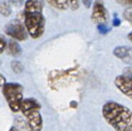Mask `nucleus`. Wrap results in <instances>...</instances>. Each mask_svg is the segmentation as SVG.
Segmentation results:
<instances>
[{"mask_svg": "<svg viewBox=\"0 0 132 131\" xmlns=\"http://www.w3.org/2000/svg\"><path fill=\"white\" fill-rule=\"evenodd\" d=\"M0 78H1V81H0V82H1V87H3L6 84V78H5V77L3 76V75H1V76H0Z\"/></svg>", "mask_w": 132, "mask_h": 131, "instance_id": "18", "label": "nucleus"}, {"mask_svg": "<svg viewBox=\"0 0 132 131\" xmlns=\"http://www.w3.org/2000/svg\"><path fill=\"white\" fill-rule=\"evenodd\" d=\"M44 2L28 0L24 3V24L28 35L34 39L39 38L44 33L45 18L43 15Z\"/></svg>", "mask_w": 132, "mask_h": 131, "instance_id": "2", "label": "nucleus"}, {"mask_svg": "<svg viewBox=\"0 0 132 131\" xmlns=\"http://www.w3.org/2000/svg\"><path fill=\"white\" fill-rule=\"evenodd\" d=\"M82 3H83V5L86 6V8H89V6L92 5V2H90V1H88V2H86V1H83Z\"/></svg>", "mask_w": 132, "mask_h": 131, "instance_id": "19", "label": "nucleus"}, {"mask_svg": "<svg viewBox=\"0 0 132 131\" xmlns=\"http://www.w3.org/2000/svg\"><path fill=\"white\" fill-rule=\"evenodd\" d=\"M40 109V103L35 98H26L22 102L20 111L26 118V126L29 131H42L44 122Z\"/></svg>", "mask_w": 132, "mask_h": 131, "instance_id": "3", "label": "nucleus"}, {"mask_svg": "<svg viewBox=\"0 0 132 131\" xmlns=\"http://www.w3.org/2000/svg\"><path fill=\"white\" fill-rule=\"evenodd\" d=\"M48 4L59 10H65L69 8V1H48Z\"/></svg>", "mask_w": 132, "mask_h": 131, "instance_id": "10", "label": "nucleus"}, {"mask_svg": "<svg viewBox=\"0 0 132 131\" xmlns=\"http://www.w3.org/2000/svg\"><path fill=\"white\" fill-rule=\"evenodd\" d=\"M102 116L105 121L116 131H132V111L115 101L103 105Z\"/></svg>", "mask_w": 132, "mask_h": 131, "instance_id": "1", "label": "nucleus"}, {"mask_svg": "<svg viewBox=\"0 0 132 131\" xmlns=\"http://www.w3.org/2000/svg\"><path fill=\"white\" fill-rule=\"evenodd\" d=\"M9 131H19V129L17 128V127H12L11 128L9 129Z\"/></svg>", "mask_w": 132, "mask_h": 131, "instance_id": "21", "label": "nucleus"}, {"mask_svg": "<svg viewBox=\"0 0 132 131\" xmlns=\"http://www.w3.org/2000/svg\"><path fill=\"white\" fill-rule=\"evenodd\" d=\"M123 17L129 24L132 25V6L127 8L123 12Z\"/></svg>", "mask_w": 132, "mask_h": 131, "instance_id": "13", "label": "nucleus"}, {"mask_svg": "<svg viewBox=\"0 0 132 131\" xmlns=\"http://www.w3.org/2000/svg\"><path fill=\"white\" fill-rule=\"evenodd\" d=\"M114 84L121 93L132 99V77L125 75L118 76L114 80Z\"/></svg>", "mask_w": 132, "mask_h": 131, "instance_id": "7", "label": "nucleus"}, {"mask_svg": "<svg viewBox=\"0 0 132 131\" xmlns=\"http://www.w3.org/2000/svg\"><path fill=\"white\" fill-rule=\"evenodd\" d=\"M6 46H7V42L5 40L4 37L1 36V39H0V47H1V51H0V53L2 54L3 52L6 49Z\"/></svg>", "mask_w": 132, "mask_h": 131, "instance_id": "14", "label": "nucleus"}, {"mask_svg": "<svg viewBox=\"0 0 132 131\" xmlns=\"http://www.w3.org/2000/svg\"><path fill=\"white\" fill-rule=\"evenodd\" d=\"M4 31L8 37L18 41H24L28 37V32L24 24L17 19H14L5 26Z\"/></svg>", "mask_w": 132, "mask_h": 131, "instance_id": "5", "label": "nucleus"}, {"mask_svg": "<svg viewBox=\"0 0 132 131\" xmlns=\"http://www.w3.org/2000/svg\"><path fill=\"white\" fill-rule=\"evenodd\" d=\"M80 6L79 1H69V8L72 10H77Z\"/></svg>", "mask_w": 132, "mask_h": 131, "instance_id": "15", "label": "nucleus"}, {"mask_svg": "<svg viewBox=\"0 0 132 131\" xmlns=\"http://www.w3.org/2000/svg\"><path fill=\"white\" fill-rule=\"evenodd\" d=\"M128 39L130 41V42L132 43V31L130 32V33H128Z\"/></svg>", "mask_w": 132, "mask_h": 131, "instance_id": "20", "label": "nucleus"}, {"mask_svg": "<svg viewBox=\"0 0 132 131\" xmlns=\"http://www.w3.org/2000/svg\"><path fill=\"white\" fill-rule=\"evenodd\" d=\"M11 68L16 74H21L23 72L24 67H23V65L21 62H19L17 60H13L11 62Z\"/></svg>", "mask_w": 132, "mask_h": 131, "instance_id": "12", "label": "nucleus"}, {"mask_svg": "<svg viewBox=\"0 0 132 131\" xmlns=\"http://www.w3.org/2000/svg\"><path fill=\"white\" fill-rule=\"evenodd\" d=\"M98 29H99V32L101 34H106L110 31V27H108L107 25H104V26H98Z\"/></svg>", "mask_w": 132, "mask_h": 131, "instance_id": "16", "label": "nucleus"}, {"mask_svg": "<svg viewBox=\"0 0 132 131\" xmlns=\"http://www.w3.org/2000/svg\"><path fill=\"white\" fill-rule=\"evenodd\" d=\"M119 24H120V20H119V17H118L117 16H114V19H113V26H119Z\"/></svg>", "mask_w": 132, "mask_h": 131, "instance_id": "17", "label": "nucleus"}, {"mask_svg": "<svg viewBox=\"0 0 132 131\" xmlns=\"http://www.w3.org/2000/svg\"><path fill=\"white\" fill-rule=\"evenodd\" d=\"M113 54L125 64L132 65V47L127 46H118L113 50Z\"/></svg>", "mask_w": 132, "mask_h": 131, "instance_id": "8", "label": "nucleus"}, {"mask_svg": "<svg viewBox=\"0 0 132 131\" xmlns=\"http://www.w3.org/2000/svg\"><path fill=\"white\" fill-rule=\"evenodd\" d=\"M109 19V14L103 4L99 1L94 2L92 13V20L94 24L99 26L107 25Z\"/></svg>", "mask_w": 132, "mask_h": 131, "instance_id": "6", "label": "nucleus"}, {"mask_svg": "<svg viewBox=\"0 0 132 131\" xmlns=\"http://www.w3.org/2000/svg\"><path fill=\"white\" fill-rule=\"evenodd\" d=\"M0 13L4 17H8L12 13V8L9 3L7 2H1L0 3Z\"/></svg>", "mask_w": 132, "mask_h": 131, "instance_id": "11", "label": "nucleus"}, {"mask_svg": "<svg viewBox=\"0 0 132 131\" xmlns=\"http://www.w3.org/2000/svg\"><path fill=\"white\" fill-rule=\"evenodd\" d=\"M6 52H7L8 55L13 56V57H17L21 54L22 49H21V46H19V44H17L15 41H9L6 46Z\"/></svg>", "mask_w": 132, "mask_h": 131, "instance_id": "9", "label": "nucleus"}, {"mask_svg": "<svg viewBox=\"0 0 132 131\" xmlns=\"http://www.w3.org/2000/svg\"><path fill=\"white\" fill-rule=\"evenodd\" d=\"M2 92L10 109L15 113L20 111L22 102L24 101L23 86L18 83H6L2 87Z\"/></svg>", "mask_w": 132, "mask_h": 131, "instance_id": "4", "label": "nucleus"}]
</instances>
